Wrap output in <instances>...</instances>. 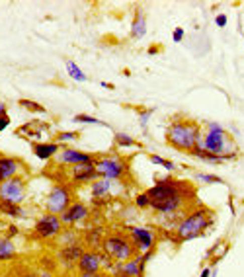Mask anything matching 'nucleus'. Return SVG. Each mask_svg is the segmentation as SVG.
<instances>
[{
  "label": "nucleus",
  "mask_w": 244,
  "mask_h": 277,
  "mask_svg": "<svg viewBox=\"0 0 244 277\" xmlns=\"http://www.w3.org/2000/svg\"><path fill=\"white\" fill-rule=\"evenodd\" d=\"M190 154L195 156V158H199V160H203V162H211V164H223V162H227V160L236 158L234 152H230V154H213V152L205 150L203 147H195Z\"/></svg>",
  "instance_id": "18"
},
{
  "label": "nucleus",
  "mask_w": 244,
  "mask_h": 277,
  "mask_svg": "<svg viewBox=\"0 0 244 277\" xmlns=\"http://www.w3.org/2000/svg\"><path fill=\"white\" fill-rule=\"evenodd\" d=\"M72 203V191H70V185L67 184H55L53 189L47 195V201H45V207L51 215H63L67 209Z\"/></svg>",
  "instance_id": "6"
},
{
  "label": "nucleus",
  "mask_w": 244,
  "mask_h": 277,
  "mask_svg": "<svg viewBox=\"0 0 244 277\" xmlns=\"http://www.w3.org/2000/svg\"><path fill=\"white\" fill-rule=\"evenodd\" d=\"M78 273H100L104 269L102 265V250H84V254L80 256L76 263Z\"/></svg>",
  "instance_id": "13"
},
{
  "label": "nucleus",
  "mask_w": 244,
  "mask_h": 277,
  "mask_svg": "<svg viewBox=\"0 0 244 277\" xmlns=\"http://www.w3.org/2000/svg\"><path fill=\"white\" fill-rule=\"evenodd\" d=\"M115 145L119 148H143V145L137 143L135 139H131L127 133H115Z\"/></svg>",
  "instance_id": "25"
},
{
  "label": "nucleus",
  "mask_w": 244,
  "mask_h": 277,
  "mask_svg": "<svg viewBox=\"0 0 244 277\" xmlns=\"http://www.w3.org/2000/svg\"><path fill=\"white\" fill-rule=\"evenodd\" d=\"M162 166L166 168V170H174L176 164H174V162H170V160H164V164H162Z\"/></svg>",
  "instance_id": "38"
},
{
  "label": "nucleus",
  "mask_w": 244,
  "mask_h": 277,
  "mask_svg": "<svg viewBox=\"0 0 244 277\" xmlns=\"http://www.w3.org/2000/svg\"><path fill=\"white\" fill-rule=\"evenodd\" d=\"M182 39H184V28H176L174 34H172V41H174V43H180Z\"/></svg>",
  "instance_id": "33"
},
{
  "label": "nucleus",
  "mask_w": 244,
  "mask_h": 277,
  "mask_svg": "<svg viewBox=\"0 0 244 277\" xmlns=\"http://www.w3.org/2000/svg\"><path fill=\"white\" fill-rule=\"evenodd\" d=\"M74 121H80V123H96V125H105L104 121H100V119H96V117H92V115H86V113H78V115H74Z\"/></svg>",
  "instance_id": "28"
},
{
  "label": "nucleus",
  "mask_w": 244,
  "mask_h": 277,
  "mask_svg": "<svg viewBox=\"0 0 244 277\" xmlns=\"http://www.w3.org/2000/svg\"><path fill=\"white\" fill-rule=\"evenodd\" d=\"M41 265H43V267H47L45 271H53V269L57 267V263H53V259L49 258V256H43V258H41Z\"/></svg>",
  "instance_id": "32"
},
{
  "label": "nucleus",
  "mask_w": 244,
  "mask_h": 277,
  "mask_svg": "<svg viewBox=\"0 0 244 277\" xmlns=\"http://www.w3.org/2000/svg\"><path fill=\"white\" fill-rule=\"evenodd\" d=\"M109 189H111V182H109V180H104V178H100V180H96V182L92 184V197H96V199H104L105 195L109 193Z\"/></svg>",
  "instance_id": "23"
},
{
  "label": "nucleus",
  "mask_w": 244,
  "mask_h": 277,
  "mask_svg": "<svg viewBox=\"0 0 244 277\" xmlns=\"http://www.w3.org/2000/svg\"><path fill=\"white\" fill-rule=\"evenodd\" d=\"M32 150L39 160H49L61 150V147H59V143H34Z\"/></svg>",
  "instance_id": "20"
},
{
  "label": "nucleus",
  "mask_w": 244,
  "mask_h": 277,
  "mask_svg": "<svg viewBox=\"0 0 244 277\" xmlns=\"http://www.w3.org/2000/svg\"><path fill=\"white\" fill-rule=\"evenodd\" d=\"M209 273H211V269L209 267H205V269H203V273H201V277H209Z\"/></svg>",
  "instance_id": "42"
},
{
  "label": "nucleus",
  "mask_w": 244,
  "mask_h": 277,
  "mask_svg": "<svg viewBox=\"0 0 244 277\" xmlns=\"http://www.w3.org/2000/svg\"><path fill=\"white\" fill-rule=\"evenodd\" d=\"M26 195V182L24 178L14 176L10 180L0 182V201H8V203H22Z\"/></svg>",
  "instance_id": "9"
},
{
  "label": "nucleus",
  "mask_w": 244,
  "mask_h": 277,
  "mask_svg": "<svg viewBox=\"0 0 244 277\" xmlns=\"http://www.w3.org/2000/svg\"><path fill=\"white\" fill-rule=\"evenodd\" d=\"M102 252L113 259V263H123V261L135 258L139 254L137 248L133 246L131 238H129V234H119V232L105 234Z\"/></svg>",
  "instance_id": "4"
},
{
  "label": "nucleus",
  "mask_w": 244,
  "mask_h": 277,
  "mask_svg": "<svg viewBox=\"0 0 244 277\" xmlns=\"http://www.w3.org/2000/svg\"><path fill=\"white\" fill-rule=\"evenodd\" d=\"M67 71H69V74H70V78H74L76 82H86L88 80V76L78 67H76V63H72V61H69L67 63Z\"/></svg>",
  "instance_id": "27"
},
{
  "label": "nucleus",
  "mask_w": 244,
  "mask_h": 277,
  "mask_svg": "<svg viewBox=\"0 0 244 277\" xmlns=\"http://www.w3.org/2000/svg\"><path fill=\"white\" fill-rule=\"evenodd\" d=\"M158 51H160V49H158V47H155V45H153V47H149V55H157Z\"/></svg>",
  "instance_id": "40"
},
{
  "label": "nucleus",
  "mask_w": 244,
  "mask_h": 277,
  "mask_svg": "<svg viewBox=\"0 0 244 277\" xmlns=\"http://www.w3.org/2000/svg\"><path fill=\"white\" fill-rule=\"evenodd\" d=\"M129 238H131L133 246L137 248L139 254L155 250V244H157V236L153 234V230H149L145 226H133V228H129Z\"/></svg>",
  "instance_id": "11"
},
{
  "label": "nucleus",
  "mask_w": 244,
  "mask_h": 277,
  "mask_svg": "<svg viewBox=\"0 0 244 277\" xmlns=\"http://www.w3.org/2000/svg\"><path fill=\"white\" fill-rule=\"evenodd\" d=\"M10 125V117L8 115H0V131H4Z\"/></svg>",
  "instance_id": "35"
},
{
  "label": "nucleus",
  "mask_w": 244,
  "mask_h": 277,
  "mask_svg": "<svg viewBox=\"0 0 244 277\" xmlns=\"http://www.w3.org/2000/svg\"><path fill=\"white\" fill-rule=\"evenodd\" d=\"M211 224H213V213L209 209L195 207L178 222V226H176V242L182 244V242L193 240V238L201 236Z\"/></svg>",
  "instance_id": "3"
},
{
  "label": "nucleus",
  "mask_w": 244,
  "mask_h": 277,
  "mask_svg": "<svg viewBox=\"0 0 244 277\" xmlns=\"http://www.w3.org/2000/svg\"><path fill=\"white\" fill-rule=\"evenodd\" d=\"M0 213L6 215V217H24V209L18 203H8V201H0Z\"/></svg>",
  "instance_id": "24"
},
{
  "label": "nucleus",
  "mask_w": 244,
  "mask_h": 277,
  "mask_svg": "<svg viewBox=\"0 0 244 277\" xmlns=\"http://www.w3.org/2000/svg\"><path fill=\"white\" fill-rule=\"evenodd\" d=\"M22 170V162L12 156H0V182L10 180L18 176V172Z\"/></svg>",
  "instance_id": "19"
},
{
  "label": "nucleus",
  "mask_w": 244,
  "mask_h": 277,
  "mask_svg": "<svg viewBox=\"0 0 244 277\" xmlns=\"http://www.w3.org/2000/svg\"><path fill=\"white\" fill-rule=\"evenodd\" d=\"M16 258V246L12 238L0 236V261H8V259Z\"/></svg>",
  "instance_id": "21"
},
{
  "label": "nucleus",
  "mask_w": 244,
  "mask_h": 277,
  "mask_svg": "<svg viewBox=\"0 0 244 277\" xmlns=\"http://www.w3.org/2000/svg\"><path fill=\"white\" fill-rule=\"evenodd\" d=\"M227 22H228V18L225 16V14H219V16L215 18V24H217L219 28H225V26H227Z\"/></svg>",
  "instance_id": "34"
},
{
  "label": "nucleus",
  "mask_w": 244,
  "mask_h": 277,
  "mask_svg": "<svg viewBox=\"0 0 244 277\" xmlns=\"http://www.w3.org/2000/svg\"><path fill=\"white\" fill-rule=\"evenodd\" d=\"M197 180L209 182V184H223V180L219 176H213V174H197Z\"/></svg>",
  "instance_id": "31"
},
{
  "label": "nucleus",
  "mask_w": 244,
  "mask_h": 277,
  "mask_svg": "<svg viewBox=\"0 0 244 277\" xmlns=\"http://www.w3.org/2000/svg\"><path fill=\"white\" fill-rule=\"evenodd\" d=\"M151 199V209L160 215H176L192 199H195V187L190 182L164 178L147 191Z\"/></svg>",
  "instance_id": "1"
},
{
  "label": "nucleus",
  "mask_w": 244,
  "mask_h": 277,
  "mask_svg": "<svg viewBox=\"0 0 244 277\" xmlns=\"http://www.w3.org/2000/svg\"><path fill=\"white\" fill-rule=\"evenodd\" d=\"M82 254H84L82 242L72 240V242H67V244H65V246L59 250L57 258H59V263H61L65 269H74Z\"/></svg>",
  "instance_id": "12"
},
{
  "label": "nucleus",
  "mask_w": 244,
  "mask_h": 277,
  "mask_svg": "<svg viewBox=\"0 0 244 277\" xmlns=\"http://www.w3.org/2000/svg\"><path fill=\"white\" fill-rule=\"evenodd\" d=\"M18 106H22L24 110L34 111V113H47L45 106L37 104V102H34V100H28V98H22V100H18Z\"/></svg>",
  "instance_id": "26"
},
{
  "label": "nucleus",
  "mask_w": 244,
  "mask_h": 277,
  "mask_svg": "<svg viewBox=\"0 0 244 277\" xmlns=\"http://www.w3.org/2000/svg\"><path fill=\"white\" fill-rule=\"evenodd\" d=\"M61 232H63L61 217H59V215H51V213L41 215L39 221L35 222V226H34V234L37 238H41V240H53V238H57Z\"/></svg>",
  "instance_id": "7"
},
{
  "label": "nucleus",
  "mask_w": 244,
  "mask_h": 277,
  "mask_svg": "<svg viewBox=\"0 0 244 277\" xmlns=\"http://www.w3.org/2000/svg\"><path fill=\"white\" fill-rule=\"evenodd\" d=\"M78 137H80L78 131H63V133L57 135V141H59V143H63V141H74V139H78Z\"/></svg>",
  "instance_id": "29"
},
{
  "label": "nucleus",
  "mask_w": 244,
  "mask_h": 277,
  "mask_svg": "<svg viewBox=\"0 0 244 277\" xmlns=\"http://www.w3.org/2000/svg\"><path fill=\"white\" fill-rule=\"evenodd\" d=\"M227 141H228L227 131L223 129L221 125H217V123H211L209 131L205 133V139H203L201 147L205 148V150H209V152H213V154H230V152H225Z\"/></svg>",
  "instance_id": "8"
},
{
  "label": "nucleus",
  "mask_w": 244,
  "mask_h": 277,
  "mask_svg": "<svg viewBox=\"0 0 244 277\" xmlns=\"http://www.w3.org/2000/svg\"><path fill=\"white\" fill-rule=\"evenodd\" d=\"M70 180L74 184H94L96 180H100L96 162H88V164H76L70 168Z\"/></svg>",
  "instance_id": "15"
},
{
  "label": "nucleus",
  "mask_w": 244,
  "mask_h": 277,
  "mask_svg": "<svg viewBox=\"0 0 244 277\" xmlns=\"http://www.w3.org/2000/svg\"><path fill=\"white\" fill-rule=\"evenodd\" d=\"M147 34V20H145V14L143 12H137L135 14V20H133V26H131V37L135 39H141V37Z\"/></svg>",
  "instance_id": "22"
},
{
  "label": "nucleus",
  "mask_w": 244,
  "mask_h": 277,
  "mask_svg": "<svg viewBox=\"0 0 244 277\" xmlns=\"http://www.w3.org/2000/svg\"><path fill=\"white\" fill-rule=\"evenodd\" d=\"M135 205H137L139 209H147V207H151V199H149L147 191H145V193H139V195L135 197Z\"/></svg>",
  "instance_id": "30"
},
{
  "label": "nucleus",
  "mask_w": 244,
  "mask_h": 277,
  "mask_svg": "<svg viewBox=\"0 0 244 277\" xmlns=\"http://www.w3.org/2000/svg\"><path fill=\"white\" fill-rule=\"evenodd\" d=\"M76 277H107V275H104V273L100 271V273H78Z\"/></svg>",
  "instance_id": "37"
},
{
  "label": "nucleus",
  "mask_w": 244,
  "mask_h": 277,
  "mask_svg": "<svg viewBox=\"0 0 244 277\" xmlns=\"http://www.w3.org/2000/svg\"><path fill=\"white\" fill-rule=\"evenodd\" d=\"M39 277H53V273H51V271H43V273H41Z\"/></svg>",
  "instance_id": "43"
},
{
  "label": "nucleus",
  "mask_w": 244,
  "mask_h": 277,
  "mask_svg": "<svg viewBox=\"0 0 244 277\" xmlns=\"http://www.w3.org/2000/svg\"><path fill=\"white\" fill-rule=\"evenodd\" d=\"M166 143L178 150L192 152L195 147H201V127L186 117L174 119L166 131Z\"/></svg>",
  "instance_id": "2"
},
{
  "label": "nucleus",
  "mask_w": 244,
  "mask_h": 277,
  "mask_svg": "<svg viewBox=\"0 0 244 277\" xmlns=\"http://www.w3.org/2000/svg\"><path fill=\"white\" fill-rule=\"evenodd\" d=\"M105 238V228L104 226H92V228H86L82 230V244L88 246L90 250H102V244H104Z\"/></svg>",
  "instance_id": "17"
},
{
  "label": "nucleus",
  "mask_w": 244,
  "mask_h": 277,
  "mask_svg": "<svg viewBox=\"0 0 244 277\" xmlns=\"http://www.w3.org/2000/svg\"><path fill=\"white\" fill-rule=\"evenodd\" d=\"M145 265H147V259L143 254H137L135 258L127 259L123 263H115L113 269H111V275L117 277H143L145 275Z\"/></svg>",
  "instance_id": "10"
},
{
  "label": "nucleus",
  "mask_w": 244,
  "mask_h": 277,
  "mask_svg": "<svg viewBox=\"0 0 244 277\" xmlns=\"http://www.w3.org/2000/svg\"><path fill=\"white\" fill-rule=\"evenodd\" d=\"M88 217H90L88 205L82 201H72L69 209L61 215V222L63 224H78V222L86 221Z\"/></svg>",
  "instance_id": "16"
},
{
  "label": "nucleus",
  "mask_w": 244,
  "mask_h": 277,
  "mask_svg": "<svg viewBox=\"0 0 244 277\" xmlns=\"http://www.w3.org/2000/svg\"><path fill=\"white\" fill-rule=\"evenodd\" d=\"M6 110H8V108H6V104H2V102H0V115H6Z\"/></svg>",
  "instance_id": "41"
},
{
  "label": "nucleus",
  "mask_w": 244,
  "mask_h": 277,
  "mask_svg": "<svg viewBox=\"0 0 244 277\" xmlns=\"http://www.w3.org/2000/svg\"><path fill=\"white\" fill-rule=\"evenodd\" d=\"M149 160H151L153 164H160V166L164 164V158H162V156H157V154H149Z\"/></svg>",
  "instance_id": "36"
},
{
  "label": "nucleus",
  "mask_w": 244,
  "mask_h": 277,
  "mask_svg": "<svg viewBox=\"0 0 244 277\" xmlns=\"http://www.w3.org/2000/svg\"><path fill=\"white\" fill-rule=\"evenodd\" d=\"M96 168H98L100 178L109 180V182L111 180H121L129 172V164L123 160L121 156H102V158H96Z\"/></svg>",
  "instance_id": "5"
},
{
  "label": "nucleus",
  "mask_w": 244,
  "mask_h": 277,
  "mask_svg": "<svg viewBox=\"0 0 244 277\" xmlns=\"http://www.w3.org/2000/svg\"><path fill=\"white\" fill-rule=\"evenodd\" d=\"M22 277H39V275H35V273H32V271H28V273H24Z\"/></svg>",
  "instance_id": "44"
},
{
  "label": "nucleus",
  "mask_w": 244,
  "mask_h": 277,
  "mask_svg": "<svg viewBox=\"0 0 244 277\" xmlns=\"http://www.w3.org/2000/svg\"><path fill=\"white\" fill-rule=\"evenodd\" d=\"M59 164H69V166H76V164H88V162H96V156L76 150V148H61L55 154Z\"/></svg>",
  "instance_id": "14"
},
{
  "label": "nucleus",
  "mask_w": 244,
  "mask_h": 277,
  "mask_svg": "<svg viewBox=\"0 0 244 277\" xmlns=\"http://www.w3.org/2000/svg\"><path fill=\"white\" fill-rule=\"evenodd\" d=\"M8 230H10V236H8V238H12V236H16L18 234V226H14V224H12Z\"/></svg>",
  "instance_id": "39"
}]
</instances>
